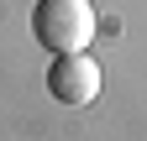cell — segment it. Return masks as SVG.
<instances>
[{"label": "cell", "mask_w": 147, "mask_h": 141, "mask_svg": "<svg viewBox=\"0 0 147 141\" xmlns=\"http://www.w3.org/2000/svg\"><path fill=\"white\" fill-rule=\"evenodd\" d=\"M100 84H105V68L89 58V52H58L47 68V94L68 104V110H84V104L100 99Z\"/></svg>", "instance_id": "2"}, {"label": "cell", "mask_w": 147, "mask_h": 141, "mask_svg": "<svg viewBox=\"0 0 147 141\" xmlns=\"http://www.w3.org/2000/svg\"><path fill=\"white\" fill-rule=\"evenodd\" d=\"M32 31L53 58L58 52H84L100 31V16L89 0H37L32 5Z\"/></svg>", "instance_id": "1"}]
</instances>
